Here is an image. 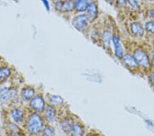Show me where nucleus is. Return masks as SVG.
I'll return each instance as SVG.
<instances>
[{"instance_id": "obj_1", "label": "nucleus", "mask_w": 154, "mask_h": 136, "mask_svg": "<svg viewBox=\"0 0 154 136\" xmlns=\"http://www.w3.org/2000/svg\"><path fill=\"white\" fill-rule=\"evenodd\" d=\"M140 69L142 74L146 75L153 68L150 59V49L143 45H136L130 49Z\"/></svg>"}, {"instance_id": "obj_2", "label": "nucleus", "mask_w": 154, "mask_h": 136, "mask_svg": "<svg viewBox=\"0 0 154 136\" xmlns=\"http://www.w3.org/2000/svg\"><path fill=\"white\" fill-rule=\"evenodd\" d=\"M45 120L42 114L32 112L27 120V128L32 135H38L44 128Z\"/></svg>"}, {"instance_id": "obj_3", "label": "nucleus", "mask_w": 154, "mask_h": 136, "mask_svg": "<svg viewBox=\"0 0 154 136\" xmlns=\"http://www.w3.org/2000/svg\"><path fill=\"white\" fill-rule=\"evenodd\" d=\"M72 26L79 33L88 36L91 24L86 13H79L73 17L71 21Z\"/></svg>"}, {"instance_id": "obj_4", "label": "nucleus", "mask_w": 154, "mask_h": 136, "mask_svg": "<svg viewBox=\"0 0 154 136\" xmlns=\"http://www.w3.org/2000/svg\"><path fill=\"white\" fill-rule=\"evenodd\" d=\"M125 52L126 50L124 48L120 33L116 30H114L112 39V55L121 61Z\"/></svg>"}, {"instance_id": "obj_5", "label": "nucleus", "mask_w": 154, "mask_h": 136, "mask_svg": "<svg viewBox=\"0 0 154 136\" xmlns=\"http://www.w3.org/2000/svg\"><path fill=\"white\" fill-rule=\"evenodd\" d=\"M114 27L111 25H107L101 28L99 46L112 55V39L114 33Z\"/></svg>"}, {"instance_id": "obj_6", "label": "nucleus", "mask_w": 154, "mask_h": 136, "mask_svg": "<svg viewBox=\"0 0 154 136\" xmlns=\"http://www.w3.org/2000/svg\"><path fill=\"white\" fill-rule=\"evenodd\" d=\"M121 62L122 65L130 72L132 74H142L137 61H136L132 53L131 52V51L128 50L125 52L122 59L121 60Z\"/></svg>"}, {"instance_id": "obj_7", "label": "nucleus", "mask_w": 154, "mask_h": 136, "mask_svg": "<svg viewBox=\"0 0 154 136\" xmlns=\"http://www.w3.org/2000/svg\"><path fill=\"white\" fill-rule=\"evenodd\" d=\"M29 107L34 113L43 114L48 105L47 99L41 93H36L35 96L28 102Z\"/></svg>"}, {"instance_id": "obj_8", "label": "nucleus", "mask_w": 154, "mask_h": 136, "mask_svg": "<svg viewBox=\"0 0 154 136\" xmlns=\"http://www.w3.org/2000/svg\"><path fill=\"white\" fill-rule=\"evenodd\" d=\"M130 35L136 40H143L146 37L144 25L138 21H132L128 25V30Z\"/></svg>"}, {"instance_id": "obj_9", "label": "nucleus", "mask_w": 154, "mask_h": 136, "mask_svg": "<svg viewBox=\"0 0 154 136\" xmlns=\"http://www.w3.org/2000/svg\"><path fill=\"white\" fill-rule=\"evenodd\" d=\"M18 97V92L14 87H4L0 90V102L6 103L14 101Z\"/></svg>"}, {"instance_id": "obj_10", "label": "nucleus", "mask_w": 154, "mask_h": 136, "mask_svg": "<svg viewBox=\"0 0 154 136\" xmlns=\"http://www.w3.org/2000/svg\"><path fill=\"white\" fill-rule=\"evenodd\" d=\"M85 13L88 17L91 24H95L99 18V8L97 3L95 1H91Z\"/></svg>"}, {"instance_id": "obj_11", "label": "nucleus", "mask_w": 154, "mask_h": 136, "mask_svg": "<svg viewBox=\"0 0 154 136\" xmlns=\"http://www.w3.org/2000/svg\"><path fill=\"white\" fill-rule=\"evenodd\" d=\"M58 110L57 109L48 104L45 109L42 115H43V117L46 122H48L49 124H51L56 120L57 117H58Z\"/></svg>"}, {"instance_id": "obj_12", "label": "nucleus", "mask_w": 154, "mask_h": 136, "mask_svg": "<svg viewBox=\"0 0 154 136\" xmlns=\"http://www.w3.org/2000/svg\"><path fill=\"white\" fill-rule=\"evenodd\" d=\"M47 102H48V105L55 107L58 110L59 109L64 107L66 104L65 100L62 96L56 94L49 95L48 98H47Z\"/></svg>"}, {"instance_id": "obj_13", "label": "nucleus", "mask_w": 154, "mask_h": 136, "mask_svg": "<svg viewBox=\"0 0 154 136\" xmlns=\"http://www.w3.org/2000/svg\"><path fill=\"white\" fill-rule=\"evenodd\" d=\"M36 94V90L33 87L26 86L22 89L20 93V97L25 102H29Z\"/></svg>"}, {"instance_id": "obj_14", "label": "nucleus", "mask_w": 154, "mask_h": 136, "mask_svg": "<svg viewBox=\"0 0 154 136\" xmlns=\"http://www.w3.org/2000/svg\"><path fill=\"white\" fill-rule=\"evenodd\" d=\"M11 116L15 124H21L23 122L25 115L23 111L19 107L12 108L11 111Z\"/></svg>"}, {"instance_id": "obj_15", "label": "nucleus", "mask_w": 154, "mask_h": 136, "mask_svg": "<svg viewBox=\"0 0 154 136\" xmlns=\"http://www.w3.org/2000/svg\"><path fill=\"white\" fill-rule=\"evenodd\" d=\"M101 33V28H96L95 26H91L88 33V36L91 39V41L99 46L100 37Z\"/></svg>"}, {"instance_id": "obj_16", "label": "nucleus", "mask_w": 154, "mask_h": 136, "mask_svg": "<svg viewBox=\"0 0 154 136\" xmlns=\"http://www.w3.org/2000/svg\"><path fill=\"white\" fill-rule=\"evenodd\" d=\"M90 2V0H75L74 1V11L78 14L85 13Z\"/></svg>"}, {"instance_id": "obj_17", "label": "nucleus", "mask_w": 154, "mask_h": 136, "mask_svg": "<svg viewBox=\"0 0 154 136\" xmlns=\"http://www.w3.org/2000/svg\"><path fill=\"white\" fill-rule=\"evenodd\" d=\"M75 122V121L73 120L72 116H65V117L62 119L60 122V127L62 128V130H63L64 133H69L72 126L73 125V124Z\"/></svg>"}, {"instance_id": "obj_18", "label": "nucleus", "mask_w": 154, "mask_h": 136, "mask_svg": "<svg viewBox=\"0 0 154 136\" xmlns=\"http://www.w3.org/2000/svg\"><path fill=\"white\" fill-rule=\"evenodd\" d=\"M69 134L71 136H84V127L82 124L75 121L72 126Z\"/></svg>"}, {"instance_id": "obj_19", "label": "nucleus", "mask_w": 154, "mask_h": 136, "mask_svg": "<svg viewBox=\"0 0 154 136\" xmlns=\"http://www.w3.org/2000/svg\"><path fill=\"white\" fill-rule=\"evenodd\" d=\"M144 25L146 37L147 38H154V20L153 19H148Z\"/></svg>"}, {"instance_id": "obj_20", "label": "nucleus", "mask_w": 154, "mask_h": 136, "mask_svg": "<svg viewBox=\"0 0 154 136\" xmlns=\"http://www.w3.org/2000/svg\"><path fill=\"white\" fill-rule=\"evenodd\" d=\"M12 70L8 66L0 67V83H3L11 77Z\"/></svg>"}, {"instance_id": "obj_21", "label": "nucleus", "mask_w": 154, "mask_h": 136, "mask_svg": "<svg viewBox=\"0 0 154 136\" xmlns=\"http://www.w3.org/2000/svg\"><path fill=\"white\" fill-rule=\"evenodd\" d=\"M74 11V1L73 0H65L63 1L60 12L67 13Z\"/></svg>"}, {"instance_id": "obj_22", "label": "nucleus", "mask_w": 154, "mask_h": 136, "mask_svg": "<svg viewBox=\"0 0 154 136\" xmlns=\"http://www.w3.org/2000/svg\"><path fill=\"white\" fill-rule=\"evenodd\" d=\"M41 136H56L55 129L49 125L45 126L41 132Z\"/></svg>"}, {"instance_id": "obj_23", "label": "nucleus", "mask_w": 154, "mask_h": 136, "mask_svg": "<svg viewBox=\"0 0 154 136\" xmlns=\"http://www.w3.org/2000/svg\"><path fill=\"white\" fill-rule=\"evenodd\" d=\"M127 4L132 11H138L140 8V4L137 0H127Z\"/></svg>"}, {"instance_id": "obj_24", "label": "nucleus", "mask_w": 154, "mask_h": 136, "mask_svg": "<svg viewBox=\"0 0 154 136\" xmlns=\"http://www.w3.org/2000/svg\"><path fill=\"white\" fill-rule=\"evenodd\" d=\"M148 82L149 85L154 88V68H153L146 74Z\"/></svg>"}, {"instance_id": "obj_25", "label": "nucleus", "mask_w": 154, "mask_h": 136, "mask_svg": "<svg viewBox=\"0 0 154 136\" xmlns=\"http://www.w3.org/2000/svg\"><path fill=\"white\" fill-rule=\"evenodd\" d=\"M146 16L148 19H153V20H154V8L148 9L146 12Z\"/></svg>"}, {"instance_id": "obj_26", "label": "nucleus", "mask_w": 154, "mask_h": 136, "mask_svg": "<svg viewBox=\"0 0 154 136\" xmlns=\"http://www.w3.org/2000/svg\"><path fill=\"white\" fill-rule=\"evenodd\" d=\"M115 3L120 8H124L127 6V0H116Z\"/></svg>"}, {"instance_id": "obj_27", "label": "nucleus", "mask_w": 154, "mask_h": 136, "mask_svg": "<svg viewBox=\"0 0 154 136\" xmlns=\"http://www.w3.org/2000/svg\"><path fill=\"white\" fill-rule=\"evenodd\" d=\"M62 4H63V1H62V0H58V1H56L55 2V4H54V6H55L56 10L60 12Z\"/></svg>"}, {"instance_id": "obj_28", "label": "nucleus", "mask_w": 154, "mask_h": 136, "mask_svg": "<svg viewBox=\"0 0 154 136\" xmlns=\"http://www.w3.org/2000/svg\"><path fill=\"white\" fill-rule=\"evenodd\" d=\"M41 1L43 2L44 6L45 7L47 11H50V5H49V2H48V0H41Z\"/></svg>"}, {"instance_id": "obj_29", "label": "nucleus", "mask_w": 154, "mask_h": 136, "mask_svg": "<svg viewBox=\"0 0 154 136\" xmlns=\"http://www.w3.org/2000/svg\"><path fill=\"white\" fill-rule=\"evenodd\" d=\"M150 59L152 67L154 68V51L152 49H150Z\"/></svg>"}, {"instance_id": "obj_30", "label": "nucleus", "mask_w": 154, "mask_h": 136, "mask_svg": "<svg viewBox=\"0 0 154 136\" xmlns=\"http://www.w3.org/2000/svg\"><path fill=\"white\" fill-rule=\"evenodd\" d=\"M85 136H99V135L95 133H88Z\"/></svg>"}, {"instance_id": "obj_31", "label": "nucleus", "mask_w": 154, "mask_h": 136, "mask_svg": "<svg viewBox=\"0 0 154 136\" xmlns=\"http://www.w3.org/2000/svg\"><path fill=\"white\" fill-rule=\"evenodd\" d=\"M105 1L107 2V3L110 4L111 5L115 4V2H116V0H105Z\"/></svg>"}, {"instance_id": "obj_32", "label": "nucleus", "mask_w": 154, "mask_h": 136, "mask_svg": "<svg viewBox=\"0 0 154 136\" xmlns=\"http://www.w3.org/2000/svg\"><path fill=\"white\" fill-rule=\"evenodd\" d=\"M145 122H146V123L147 124V125H153L152 122H151L150 120H145Z\"/></svg>"}, {"instance_id": "obj_33", "label": "nucleus", "mask_w": 154, "mask_h": 136, "mask_svg": "<svg viewBox=\"0 0 154 136\" xmlns=\"http://www.w3.org/2000/svg\"><path fill=\"white\" fill-rule=\"evenodd\" d=\"M152 39V43H151V46H152V50H153L154 51V38H153V39Z\"/></svg>"}, {"instance_id": "obj_34", "label": "nucleus", "mask_w": 154, "mask_h": 136, "mask_svg": "<svg viewBox=\"0 0 154 136\" xmlns=\"http://www.w3.org/2000/svg\"><path fill=\"white\" fill-rule=\"evenodd\" d=\"M11 136H21V135H20L17 133H12V134L11 135Z\"/></svg>"}]
</instances>
